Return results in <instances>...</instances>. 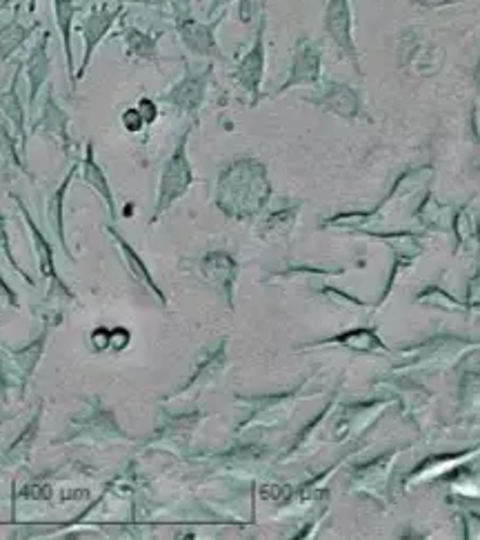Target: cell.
<instances>
[{"instance_id": "6da1fadb", "label": "cell", "mask_w": 480, "mask_h": 540, "mask_svg": "<svg viewBox=\"0 0 480 540\" xmlns=\"http://www.w3.org/2000/svg\"><path fill=\"white\" fill-rule=\"evenodd\" d=\"M476 349H480V343H474V340H463L458 336H436L403 352L409 358L414 356V360L400 369H403V372H412V369L414 372L416 369L443 372V369H452L460 358L476 352Z\"/></svg>"}, {"instance_id": "7a4b0ae2", "label": "cell", "mask_w": 480, "mask_h": 540, "mask_svg": "<svg viewBox=\"0 0 480 540\" xmlns=\"http://www.w3.org/2000/svg\"><path fill=\"white\" fill-rule=\"evenodd\" d=\"M236 194H247L249 205L254 212L265 205L269 185L265 178V167L258 165L256 160H240V163L232 165L227 172L220 176V189H218V205L227 207L232 203Z\"/></svg>"}, {"instance_id": "3957f363", "label": "cell", "mask_w": 480, "mask_h": 540, "mask_svg": "<svg viewBox=\"0 0 480 540\" xmlns=\"http://www.w3.org/2000/svg\"><path fill=\"white\" fill-rule=\"evenodd\" d=\"M185 140L187 134L180 140V145L176 147L174 156L169 158V163L163 169V178H160V192H158V207L154 220L165 212V209L178 200L187 192V187L192 185V167H189V160L185 154Z\"/></svg>"}, {"instance_id": "277c9868", "label": "cell", "mask_w": 480, "mask_h": 540, "mask_svg": "<svg viewBox=\"0 0 480 540\" xmlns=\"http://www.w3.org/2000/svg\"><path fill=\"white\" fill-rule=\"evenodd\" d=\"M123 12V5L120 3H105L103 7H94L89 16L83 20V25H80V32H83V40H85V60L83 67H80L78 76L85 74V67L89 65V58H92V52L96 49V45L100 43V38H103L109 27L114 25V20L118 18V14Z\"/></svg>"}, {"instance_id": "5b68a950", "label": "cell", "mask_w": 480, "mask_h": 540, "mask_svg": "<svg viewBox=\"0 0 480 540\" xmlns=\"http://www.w3.org/2000/svg\"><path fill=\"white\" fill-rule=\"evenodd\" d=\"M480 456V447L469 449V452L463 454H449V456H436L432 460H425V465H420L414 476H409V483H427V480H434L438 476H443L447 472H452V469H458L460 465L472 463Z\"/></svg>"}, {"instance_id": "8992f818", "label": "cell", "mask_w": 480, "mask_h": 540, "mask_svg": "<svg viewBox=\"0 0 480 540\" xmlns=\"http://www.w3.org/2000/svg\"><path fill=\"white\" fill-rule=\"evenodd\" d=\"M398 454H389L385 458H378L374 460L369 467H363L360 469V474H363V478L356 480V487L358 489H365V492H369L372 496H383V489L387 485V476H389V469H392V460H396Z\"/></svg>"}, {"instance_id": "52a82bcc", "label": "cell", "mask_w": 480, "mask_h": 540, "mask_svg": "<svg viewBox=\"0 0 480 540\" xmlns=\"http://www.w3.org/2000/svg\"><path fill=\"white\" fill-rule=\"evenodd\" d=\"M325 25L329 29V34L336 38L338 45L343 47H352V36H349V5L347 0H332L327 7V20Z\"/></svg>"}, {"instance_id": "ba28073f", "label": "cell", "mask_w": 480, "mask_h": 540, "mask_svg": "<svg viewBox=\"0 0 480 540\" xmlns=\"http://www.w3.org/2000/svg\"><path fill=\"white\" fill-rule=\"evenodd\" d=\"M263 29L265 25L260 27V32H258V40H256V45L252 52L247 54V58L243 60V65H240L238 69V76L240 80H243V83L247 85L249 92H256L258 89V83H260V78H263V67H265V54H263Z\"/></svg>"}, {"instance_id": "9c48e42d", "label": "cell", "mask_w": 480, "mask_h": 540, "mask_svg": "<svg viewBox=\"0 0 480 540\" xmlns=\"http://www.w3.org/2000/svg\"><path fill=\"white\" fill-rule=\"evenodd\" d=\"M83 178L87 185H92L96 192L105 198V203L109 207V212H112V216H116V207H114V198H112V189H109L107 185V178H105V172L96 165L94 160V145L89 143L87 145V158L83 160Z\"/></svg>"}, {"instance_id": "30bf717a", "label": "cell", "mask_w": 480, "mask_h": 540, "mask_svg": "<svg viewBox=\"0 0 480 540\" xmlns=\"http://www.w3.org/2000/svg\"><path fill=\"white\" fill-rule=\"evenodd\" d=\"M54 14H56L58 32L60 36H63L67 67H69V72H74V63H72V20L76 14L74 0H54Z\"/></svg>"}, {"instance_id": "8fae6325", "label": "cell", "mask_w": 480, "mask_h": 540, "mask_svg": "<svg viewBox=\"0 0 480 540\" xmlns=\"http://www.w3.org/2000/svg\"><path fill=\"white\" fill-rule=\"evenodd\" d=\"M178 29L185 43L196 52L207 54L209 49H214V25H200L196 20H185V23L178 25Z\"/></svg>"}, {"instance_id": "7c38bea8", "label": "cell", "mask_w": 480, "mask_h": 540, "mask_svg": "<svg viewBox=\"0 0 480 540\" xmlns=\"http://www.w3.org/2000/svg\"><path fill=\"white\" fill-rule=\"evenodd\" d=\"M325 345H343L349 349H358V352H376V349H385L376 332H369V329H354V332H347L343 336L327 340Z\"/></svg>"}, {"instance_id": "4fadbf2b", "label": "cell", "mask_w": 480, "mask_h": 540, "mask_svg": "<svg viewBox=\"0 0 480 540\" xmlns=\"http://www.w3.org/2000/svg\"><path fill=\"white\" fill-rule=\"evenodd\" d=\"M16 203L20 205V209H23V216H25V220H27V227H29V232H32V238H34V243H36V252H38V258H40V269H43V274H45V276H49L52 280H56L58 285H63V283H60V280H58L56 272H54V254H52V247H49V243L45 240V236L38 232V227L34 225V220L29 218V214L25 212L23 203H20L18 198H16Z\"/></svg>"}, {"instance_id": "5bb4252c", "label": "cell", "mask_w": 480, "mask_h": 540, "mask_svg": "<svg viewBox=\"0 0 480 540\" xmlns=\"http://www.w3.org/2000/svg\"><path fill=\"white\" fill-rule=\"evenodd\" d=\"M76 169H78V165L72 167V172H69V176L63 180V185H60V187L56 189V194H54L52 198H49V205H47V212H49V216L54 218L56 234H58V238H60V243H63V247H67L65 236H63V200H65L67 187H69V183H72V178H74V174H76Z\"/></svg>"}, {"instance_id": "9a60e30c", "label": "cell", "mask_w": 480, "mask_h": 540, "mask_svg": "<svg viewBox=\"0 0 480 540\" xmlns=\"http://www.w3.org/2000/svg\"><path fill=\"white\" fill-rule=\"evenodd\" d=\"M109 232H112V236L118 240V245H120V249H123V254H125V258H127V265L132 267V272H134V274H136L140 280H145L147 287H149V289H154V292L158 294V287L154 285L152 276H149V272H147V269H145L143 260H140V258L134 254V249L125 243V238H120V236L114 232V229H109ZM158 296H160V294H158ZM160 298H163V296H160Z\"/></svg>"}, {"instance_id": "2e32d148", "label": "cell", "mask_w": 480, "mask_h": 540, "mask_svg": "<svg viewBox=\"0 0 480 540\" xmlns=\"http://www.w3.org/2000/svg\"><path fill=\"white\" fill-rule=\"evenodd\" d=\"M25 36H27V29L20 25L18 20L0 29V58H5L9 52H14V49L23 43Z\"/></svg>"}, {"instance_id": "e0dca14e", "label": "cell", "mask_w": 480, "mask_h": 540, "mask_svg": "<svg viewBox=\"0 0 480 540\" xmlns=\"http://www.w3.org/2000/svg\"><path fill=\"white\" fill-rule=\"evenodd\" d=\"M463 409L469 414H480V378L467 376L463 383Z\"/></svg>"}, {"instance_id": "ac0fdd59", "label": "cell", "mask_w": 480, "mask_h": 540, "mask_svg": "<svg viewBox=\"0 0 480 540\" xmlns=\"http://www.w3.org/2000/svg\"><path fill=\"white\" fill-rule=\"evenodd\" d=\"M125 34H127L125 36L127 45L134 54H138V56H154V40L149 38L147 34L138 32V29H127Z\"/></svg>"}, {"instance_id": "d6986e66", "label": "cell", "mask_w": 480, "mask_h": 540, "mask_svg": "<svg viewBox=\"0 0 480 540\" xmlns=\"http://www.w3.org/2000/svg\"><path fill=\"white\" fill-rule=\"evenodd\" d=\"M454 492L465 496V498H480V480L476 478H458V483L454 485Z\"/></svg>"}, {"instance_id": "ffe728a7", "label": "cell", "mask_w": 480, "mask_h": 540, "mask_svg": "<svg viewBox=\"0 0 480 540\" xmlns=\"http://www.w3.org/2000/svg\"><path fill=\"white\" fill-rule=\"evenodd\" d=\"M123 123L129 132H138V129L143 127L145 120H143V116H140L138 109H127V112L123 114Z\"/></svg>"}, {"instance_id": "44dd1931", "label": "cell", "mask_w": 480, "mask_h": 540, "mask_svg": "<svg viewBox=\"0 0 480 540\" xmlns=\"http://www.w3.org/2000/svg\"><path fill=\"white\" fill-rule=\"evenodd\" d=\"M465 534L467 538H480V516L465 514Z\"/></svg>"}, {"instance_id": "7402d4cb", "label": "cell", "mask_w": 480, "mask_h": 540, "mask_svg": "<svg viewBox=\"0 0 480 540\" xmlns=\"http://www.w3.org/2000/svg\"><path fill=\"white\" fill-rule=\"evenodd\" d=\"M469 307H474L480 314V274L469 283Z\"/></svg>"}, {"instance_id": "603a6c76", "label": "cell", "mask_w": 480, "mask_h": 540, "mask_svg": "<svg viewBox=\"0 0 480 540\" xmlns=\"http://www.w3.org/2000/svg\"><path fill=\"white\" fill-rule=\"evenodd\" d=\"M0 249H3V252L7 254V258L12 260L14 267H16V260L12 258V254H9V240H7V232H5V218L0 216ZM18 269V267H16Z\"/></svg>"}, {"instance_id": "cb8c5ba5", "label": "cell", "mask_w": 480, "mask_h": 540, "mask_svg": "<svg viewBox=\"0 0 480 540\" xmlns=\"http://www.w3.org/2000/svg\"><path fill=\"white\" fill-rule=\"evenodd\" d=\"M132 3H147V5H160V3H167V0H132Z\"/></svg>"}, {"instance_id": "d4e9b609", "label": "cell", "mask_w": 480, "mask_h": 540, "mask_svg": "<svg viewBox=\"0 0 480 540\" xmlns=\"http://www.w3.org/2000/svg\"><path fill=\"white\" fill-rule=\"evenodd\" d=\"M29 9H32V12H34V9H36V0H29Z\"/></svg>"}, {"instance_id": "484cf974", "label": "cell", "mask_w": 480, "mask_h": 540, "mask_svg": "<svg viewBox=\"0 0 480 540\" xmlns=\"http://www.w3.org/2000/svg\"><path fill=\"white\" fill-rule=\"evenodd\" d=\"M7 3H9V0H0V9H3Z\"/></svg>"}]
</instances>
